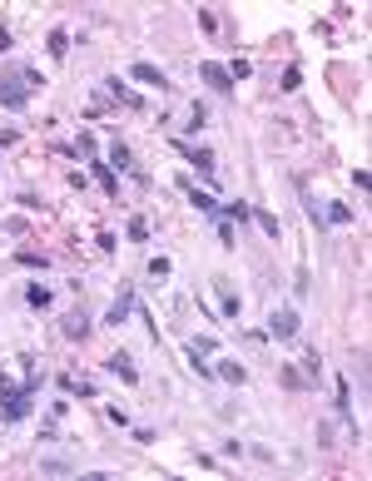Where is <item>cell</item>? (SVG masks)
Returning <instances> with one entry per match:
<instances>
[{
    "instance_id": "obj_28",
    "label": "cell",
    "mask_w": 372,
    "mask_h": 481,
    "mask_svg": "<svg viewBox=\"0 0 372 481\" xmlns=\"http://www.w3.org/2000/svg\"><path fill=\"white\" fill-rule=\"evenodd\" d=\"M188 368H193V373H198V378H213V368H208V363H203V358H198V353H188Z\"/></svg>"
},
{
    "instance_id": "obj_16",
    "label": "cell",
    "mask_w": 372,
    "mask_h": 481,
    "mask_svg": "<svg viewBox=\"0 0 372 481\" xmlns=\"http://www.w3.org/2000/svg\"><path fill=\"white\" fill-rule=\"evenodd\" d=\"M248 218H258V228H263L268 238H278V233H283V228H278V213H268V208H253Z\"/></svg>"
},
{
    "instance_id": "obj_3",
    "label": "cell",
    "mask_w": 372,
    "mask_h": 481,
    "mask_svg": "<svg viewBox=\"0 0 372 481\" xmlns=\"http://www.w3.org/2000/svg\"><path fill=\"white\" fill-rule=\"evenodd\" d=\"M298 328H303V323H298L293 308H273V313H268V338L288 343V338H298Z\"/></svg>"
},
{
    "instance_id": "obj_4",
    "label": "cell",
    "mask_w": 372,
    "mask_h": 481,
    "mask_svg": "<svg viewBox=\"0 0 372 481\" xmlns=\"http://www.w3.org/2000/svg\"><path fill=\"white\" fill-rule=\"evenodd\" d=\"M134 303H139V298H134V288H119V298H114V303H109V313H104V323H109V328H124V323H129V313H134Z\"/></svg>"
},
{
    "instance_id": "obj_20",
    "label": "cell",
    "mask_w": 372,
    "mask_h": 481,
    "mask_svg": "<svg viewBox=\"0 0 372 481\" xmlns=\"http://www.w3.org/2000/svg\"><path fill=\"white\" fill-rule=\"evenodd\" d=\"M213 228H218V243H223V248H238V243H233V223H228V218H218V213H213Z\"/></svg>"
},
{
    "instance_id": "obj_17",
    "label": "cell",
    "mask_w": 372,
    "mask_h": 481,
    "mask_svg": "<svg viewBox=\"0 0 372 481\" xmlns=\"http://www.w3.org/2000/svg\"><path fill=\"white\" fill-rule=\"evenodd\" d=\"M248 213H253V208L238 198V203H223V213H218V218H228V223H248Z\"/></svg>"
},
{
    "instance_id": "obj_10",
    "label": "cell",
    "mask_w": 372,
    "mask_h": 481,
    "mask_svg": "<svg viewBox=\"0 0 372 481\" xmlns=\"http://www.w3.org/2000/svg\"><path fill=\"white\" fill-rule=\"evenodd\" d=\"M104 95H114L119 104H129V109H139V104H144V99L134 95V90H129V85H124L119 75H109V80H104Z\"/></svg>"
},
{
    "instance_id": "obj_8",
    "label": "cell",
    "mask_w": 372,
    "mask_h": 481,
    "mask_svg": "<svg viewBox=\"0 0 372 481\" xmlns=\"http://www.w3.org/2000/svg\"><path fill=\"white\" fill-rule=\"evenodd\" d=\"M174 149L184 154V159L198 169V174H203V179H213V149H193V144H174Z\"/></svg>"
},
{
    "instance_id": "obj_5",
    "label": "cell",
    "mask_w": 372,
    "mask_h": 481,
    "mask_svg": "<svg viewBox=\"0 0 372 481\" xmlns=\"http://www.w3.org/2000/svg\"><path fill=\"white\" fill-rule=\"evenodd\" d=\"M129 75H134L139 85H154V90H169V75H164L159 65H149V60H134V65H129Z\"/></svg>"
},
{
    "instance_id": "obj_15",
    "label": "cell",
    "mask_w": 372,
    "mask_h": 481,
    "mask_svg": "<svg viewBox=\"0 0 372 481\" xmlns=\"http://www.w3.org/2000/svg\"><path fill=\"white\" fill-rule=\"evenodd\" d=\"M85 333H90V318H85V313H70V318H65V338H75V343H80Z\"/></svg>"
},
{
    "instance_id": "obj_11",
    "label": "cell",
    "mask_w": 372,
    "mask_h": 481,
    "mask_svg": "<svg viewBox=\"0 0 372 481\" xmlns=\"http://www.w3.org/2000/svg\"><path fill=\"white\" fill-rule=\"evenodd\" d=\"M90 169H94V179H99V189L109 193V198H119V174H114L104 159H90Z\"/></svg>"
},
{
    "instance_id": "obj_24",
    "label": "cell",
    "mask_w": 372,
    "mask_h": 481,
    "mask_svg": "<svg viewBox=\"0 0 372 481\" xmlns=\"http://www.w3.org/2000/svg\"><path fill=\"white\" fill-rule=\"evenodd\" d=\"M124 233H129L134 243H149V223H144V218H129V228H124Z\"/></svg>"
},
{
    "instance_id": "obj_29",
    "label": "cell",
    "mask_w": 372,
    "mask_h": 481,
    "mask_svg": "<svg viewBox=\"0 0 372 481\" xmlns=\"http://www.w3.org/2000/svg\"><path fill=\"white\" fill-rule=\"evenodd\" d=\"M149 273H154V278H164V273H169V258H164V253H159V258H149Z\"/></svg>"
},
{
    "instance_id": "obj_6",
    "label": "cell",
    "mask_w": 372,
    "mask_h": 481,
    "mask_svg": "<svg viewBox=\"0 0 372 481\" xmlns=\"http://www.w3.org/2000/svg\"><path fill=\"white\" fill-rule=\"evenodd\" d=\"M198 75H203V85H213L218 95H233V80H228V70H223L218 60H203V65H198Z\"/></svg>"
},
{
    "instance_id": "obj_13",
    "label": "cell",
    "mask_w": 372,
    "mask_h": 481,
    "mask_svg": "<svg viewBox=\"0 0 372 481\" xmlns=\"http://www.w3.org/2000/svg\"><path fill=\"white\" fill-rule=\"evenodd\" d=\"M184 193H188V203H193V208H198V213H208V218H213V213H218V203H213V193L193 189V184H188V179H184Z\"/></svg>"
},
{
    "instance_id": "obj_7",
    "label": "cell",
    "mask_w": 372,
    "mask_h": 481,
    "mask_svg": "<svg viewBox=\"0 0 372 481\" xmlns=\"http://www.w3.org/2000/svg\"><path fill=\"white\" fill-rule=\"evenodd\" d=\"M104 373H114V378H119V383H139V368H134V363H129V353H109V358H104Z\"/></svg>"
},
{
    "instance_id": "obj_22",
    "label": "cell",
    "mask_w": 372,
    "mask_h": 481,
    "mask_svg": "<svg viewBox=\"0 0 372 481\" xmlns=\"http://www.w3.org/2000/svg\"><path fill=\"white\" fill-rule=\"evenodd\" d=\"M203 124H208V109H203V104H193V109H188V134H198V129H203Z\"/></svg>"
},
{
    "instance_id": "obj_2",
    "label": "cell",
    "mask_w": 372,
    "mask_h": 481,
    "mask_svg": "<svg viewBox=\"0 0 372 481\" xmlns=\"http://www.w3.org/2000/svg\"><path fill=\"white\" fill-rule=\"evenodd\" d=\"M35 85H40V75H35V70L0 75V104H5V109H25V104H30V95H35Z\"/></svg>"
},
{
    "instance_id": "obj_12",
    "label": "cell",
    "mask_w": 372,
    "mask_h": 481,
    "mask_svg": "<svg viewBox=\"0 0 372 481\" xmlns=\"http://www.w3.org/2000/svg\"><path fill=\"white\" fill-rule=\"evenodd\" d=\"M45 55H50V60H65V55H70V30H60V25H55V30H50V40H45Z\"/></svg>"
},
{
    "instance_id": "obj_18",
    "label": "cell",
    "mask_w": 372,
    "mask_h": 481,
    "mask_svg": "<svg viewBox=\"0 0 372 481\" xmlns=\"http://www.w3.org/2000/svg\"><path fill=\"white\" fill-rule=\"evenodd\" d=\"M213 373H218L223 383H243V378H248V373H243V363H218Z\"/></svg>"
},
{
    "instance_id": "obj_14",
    "label": "cell",
    "mask_w": 372,
    "mask_h": 481,
    "mask_svg": "<svg viewBox=\"0 0 372 481\" xmlns=\"http://www.w3.org/2000/svg\"><path fill=\"white\" fill-rule=\"evenodd\" d=\"M109 169H119V174H134V154L124 149V144H109V159H104Z\"/></svg>"
},
{
    "instance_id": "obj_27",
    "label": "cell",
    "mask_w": 372,
    "mask_h": 481,
    "mask_svg": "<svg viewBox=\"0 0 372 481\" xmlns=\"http://www.w3.org/2000/svg\"><path fill=\"white\" fill-rule=\"evenodd\" d=\"M40 472H55V477H65V472H75V467H70V462H60V457H45V462H40Z\"/></svg>"
},
{
    "instance_id": "obj_19",
    "label": "cell",
    "mask_w": 372,
    "mask_h": 481,
    "mask_svg": "<svg viewBox=\"0 0 372 481\" xmlns=\"http://www.w3.org/2000/svg\"><path fill=\"white\" fill-rule=\"evenodd\" d=\"M338 412H343V417L353 422V387L343 383V378H338Z\"/></svg>"
},
{
    "instance_id": "obj_1",
    "label": "cell",
    "mask_w": 372,
    "mask_h": 481,
    "mask_svg": "<svg viewBox=\"0 0 372 481\" xmlns=\"http://www.w3.org/2000/svg\"><path fill=\"white\" fill-rule=\"evenodd\" d=\"M35 392H40L35 368H30V378H25V383H10V378L0 373V417H5V422H20V417H30V407H35Z\"/></svg>"
},
{
    "instance_id": "obj_30",
    "label": "cell",
    "mask_w": 372,
    "mask_h": 481,
    "mask_svg": "<svg viewBox=\"0 0 372 481\" xmlns=\"http://www.w3.org/2000/svg\"><path fill=\"white\" fill-rule=\"evenodd\" d=\"M75 154H94V134H90V129L80 134V144H75Z\"/></svg>"
},
{
    "instance_id": "obj_26",
    "label": "cell",
    "mask_w": 372,
    "mask_h": 481,
    "mask_svg": "<svg viewBox=\"0 0 372 481\" xmlns=\"http://www.w3.org/2000/svg\"><path fill=\"white\" fill-rule=\"evenodd\" d=\"M328 218H333V223H353V208H348V203H328Z\"/></svg>"
},
{
    "instance_id": "obj_31",
    "label": "cell",
    "mask_w": 372,
    "mask_h": 481,
    "mask_svg": "<svg viewBox=\"0 0 372 481\" xmlns=\"http://www.w3.org/2000/svg\"><path fill=\"white\" fill-rule=\"evenodd\" d=\"M10 50H15V40H10V30L0 25V55H10Z\"/></svg>"
},
{
    "instance_id": "obj_23",
    "label": "cell",
    "mask_w": 372,
    "mask_h": 481,
    "mask_svg": "<svg viewBox=\"0 0 372 481\" xmlns=\"http://www.w3.org/2000/svg\"><path fill=\"white\" fill-rule=\"evenodd\" d=\"M25 298H30V308H50V288H40V283H30Z\"/></svg>"
},
{
    "instance_id": "obj_25",
    "label": "cell",
    "mask_w": 372,
    "mask_h": 481,
    "mask_svg": "<svg viewBox=\"0 0 372 481\" xmlns=\"http://www.w3.org/2000/svg\"><path fill=\"white\" fill-rule=\"evenodd\" d=\"M298 85H303V70H298V65H288V70H283V85H278V90H288V95H293Z\"/></svg>"
},
{
    "instance_id": "obj_9",
    "label": "cell",
    "mask_w": 372,
    "mask_h": 481,
    "mask_svg": "<svg viewBox=\"0 0 372 481\" xmlns=\"http://www.w3.org/2000/svg\"><path fill=\"white\" fill-rule=\"evenodd\" d=\"M213 288H218V313L223 318H238V308H243V298L228 288V278H213Z\"/></svg>"
},
{
    "instance_id": "obj_32",
    "label": "cell",
    "mask_w": 372,
    "mask_h": 481,
    "mask_svg": "<svg viewBox=\"0 0 372 481\" xmlns=\"http://www.w3.org/2000/svg\"><path fill=\"white\" fill-rule=\"evenodd\" d=\"M15 144V129H0V149H10Z\"/></svg>"
},
{
    "instance_id": "obj_21",
    "label": "cell",
    "mask_w": 372,
    "mask_h": 481,
    "mask_svg": "<svg viewBox=\"0 0 372 481\" xmlns=\"http://www.w3.org/2000/svg\"><path fill=\"white\" fill-rule=\"evenodd\" d=\"M15 263H20V268H45L50 258H45V253H30V248H20V253H15Z\"/></svg>"
}]
</instances>
